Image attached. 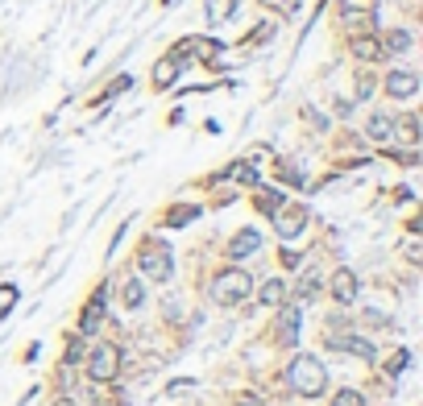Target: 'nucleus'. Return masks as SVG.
<instances>
[{
	"label": "nucleus",
	"mask_w": 423,
	"mask_h": 406,
	"mask_svg": "<svg viewBox=\"0 0 423 406\" xmlns=\"http://www.w3.org/2000/svg\"><path fill=\"white\" fill-rule=\"evenodd\" d=\"M286 377H290V390H295L299 398H316V394H324V386H328V373H324V365L316 361V357H295Z\"/></svg>",
	"instance_id": "1"
},
{
	"label": "nucleus",
	"mask_w": 423,
	"mask_h": 406,
	"mask_svg": "<svg viewBox=\"0 0 423 406\" xmlns=\"http://www.w3.org/2000/svg\"><path fill=\"white\" fill-rule=\"evenodd\" d=\"M249 273L245 270H229V273H220V282H216V290H212V299L220 303V307H233V303H241L245 295H249Z\"/></svg>",
	"instance_id": "2"
},
{
	"label": "nucleus",
	"mask_w": 423,
	"mask_h": 406,
	"mask_svg": "<svg viewBox=\"0 0 423 406\" xmlns=\"http://www.w3.org/2000/svg\"><path fill=\"white\" fill-rule=\"evenodd\" d=\"M116 369H121V353H116V344H95L92 361H88V377H92V381H112Z\"/></svg>",
	"instance_id": "3"
},
{
	"label": "nucleus",
	"mask_w": 423,
	"mask_h": 406,
	"mask_svg": "<svg viewBox=\"0 0 423 406\" xmlns=\"http://www.w3.org/2000/svg\"><path fill=\"white\" fill-rule=\"evenodd\" d=\"M141 270L149 273V278H158V282H166L170 278V253L158 245V249H145L141 253Z\"/></svg>",
	"instance_id": "4"
},
{
	"label": "nucleus",
	"mask_w": 423,
	"mask_h": 406,
	"mask_svg": "<svg viewBox=\"0 0 423 406\" xmlns=\"http://www.w3.org/2000/svg\"><path fill=\"white\" fill-rule=\"evenodd\" d=\"M262 249V236H257V228H245V232H236L233 241H229V257L241 262V257H249V253H257Z\"/></svg>",
	"instance_id": "5"
},
{
	"label": "nucleus",
	"mask_w": 423,
	"mask_h": 406,
	"mask_svg": "<svg viewBox=\"0 0 423 406\" xmlns=\"http://www.w3.org/2000/svg\"><path fill=\"white\" fill-rule=\"evenodd\" d=\"M274 216H278V236H286V241L299 236L303 224H307V212H303V208H278Z\"/></svg>",
	"instance_id": "6"
},
{
	"label": "nucleus",
	"mask_w": 423,
	"mask_h": 406,
	"mask_svg": "<svg viewBox=\"0 0 423 406\" xmlns=\"http://www.w3.org/2000/svg\"><path fill=\"white\" fill-rule=\"evenodd\" d=\"M386 91H390V95H398V100H411V95L419 91V79H415L411 71H390V79H386Z\"/></svg>",
	"instance_id": "7"
},
{
	"label": "nucleus",
	"mask_w": 423,
	"mask_h": 406,
	"mask_svg": "<svg viewBox=\"0 0 423 406\" xmlns=\"http://www.w3.org/2000/svg\"><path fill=\"white\" fill-rule=\"evenodd\" d=\"M332 295H336V303H353L357 299V278H353V270L332 273Z\"/></svg>",
	"instance_id": "8"
},
{
	"label": "nucleus",
	"mask_w": 423,
	"mask_h": 406,
	"mask_svg": "<svg viewBox=\"0 0 423 406\" xmlns=\"http://www.w3.org/2000/svg\"><path fill=\"white\" fill-rule=\"evenodd\" d=\"M175 75H179V58L170 54V58H162V62L154 67V88H170V83H175Z\"/></svg>",
	"instance_id": "9"
},
{
	"label": "nucleus",
	"mask_w": 423,
	"mask_h": 406,
	"mask_svg": "<svg viewBox=\"0 0 423 406\" xmlns=\"http://www.w3.org/2000/svg\"><path fill=\"white\" fill-rule=\"evenodd\" d=\"M336 349H349V353H357V357H374V349H370V340H361V336H344V340H332Z\"/></svg>",
	"instance_id": "10"
},
{
	"label": "nucleus",
	"mask_w": 423,
	"mask_h": 406,
	"mask_svg": "<svg viewBox=\"0 0 423 406\" xmlns=\"http://www.w3.org/2000/svg\"><path fill=\"white\" fill-rule=\"evenodd\" d=\"M100 319H104V295H95L92 303H88V311H83V332H95Z\"/></svg>",
	"instance_id": "11"
},
{
	"label": "nucleus",
	"mask_w": 423,
	"mask_h": 406,
	"mask_svg": "<svg viewBox=\"0 0 423 406\" xmlns=\"http://www.w3.org/2000/svg\"><path fill=\"white\" fill-rule=\"evenodd\" d=\"M257 299H262L266 307H278L282 299H286V286H282L278 278H274V282H266V286H262V295H257Z\"/></svg>",
	"instance_id": "12"
},
{
	"label": "nucleus",
	"mask_w": 423,
	"mask_h": 406,
	"mask_svg": "<svg viewBox=\"0 0 423 406\" xmlns=\"http://www.w3.org/2000/svg\"><path fill=\"white\" fill-rule=\"evenodd\" d=\"M353 54L365 58V62H374V58H377V42H374V38H357V42H353Z\"/></svg>",
	"instance_id": "13"
},
{
	"label": "nucleus",
	"mask_w": 423,
	"mask_h": 406,
	"mask_svg": "<svg viewBox=\"0 0 423 406\" xmlns=\"http://www.w3.org/2000/svg\"><path fill=\"white\" fill-rule=\"evenodd\" d=\"M390 133H394V125H390L386 116H374V121H370V137H377V141H386Z\"/></svg>",
	"instance_id": "14"
},
{
	"label": "nucleus",
	"mask_w": 423,
	"mask_h": 406,
	"mask_svg": "<svg viewBox=\"0 0 423 406\" xmlns=\"http://www.w3.org/2000/svg\"><path fill=\"white\" fill-rule=\"evenodd\" d=\"M386 46H390V50H394V54H403V50H407V46H411V34H407V29H394V34H390V38H386Z\"/></svg>",
	"instance_id": "15"
},
{
	"label": "nucleus",
	"mask_w": 423,
	"mask_h": 406,
	"mask_svg": "<svg viewBox=\"0 0 423 406\" xmlns=\"http://www.w3.org/2000/svg\"><path fill=\"white\" fill-rule=\"evenodd\" d=\"M141 299H145L141 282H129V286H125V307H141Z\"/></svg>",
	"instance_id": "16"
},
{
	"label": "nucleus",
	"mask_w": 423,
	"mask_h": 406,
	"mask_svg": "<svg viewBox=\"0 0 423 406\" xmlns=\"http://www.w3.org/2000/svg\"><path fill=\"white\" fill-rule=\"evenodd\" d=\"M229 179H236V182H257V175H253V166H245V162H236L233 170H229Z\"/></svg>",
	"instance_id": "17"
},
{
	"label": "nucleus",
	"mask_w": 423,
	"mask_h": 406,
	"mask_svg": "<svg viewBox=\"0 0 423 406\" xmlns=\"http://www.w3.org/2000/svg\"><path fill=\"white\" fill-rule=\"evenodd\" d=\"M332 406H365V398H361L357 390H340V394H336V402H332Z\"/></svg>",
	"instance_id": "18"
},
{
	"label": "nucleus",
	"mask_w": 423,
	"mask_h": 406,
	"mask_svg": "<svg viewBox=\"0 0 423 406\" xmlns=\"http://www.w3.org/2000/svg\"><path fill=\"white\" fill-rule=\"evenodd\" d=\"M398 133H403V141H407V145H415V137H419V129H415V116L398 121Z\"/></svg>",
	"instance_id": "19"
},
{
	"label": "nucleus",
	"mask_w": 423,
	"mask_h": 406,
	"mask_svg": "<svg viewBox=\"0 0 423 406\" xmlns=\"http://www.w3.org/2000/svg\"><path fill=\"white\" fill-rule=\"evenodd\" d=\"M17 303V286H0V316Z\"/></svg>",
	"instance_id": "20"
},
{
	"label": "nucleus",
	"mask_w": 423,
	"mask_h": 406,
	"mask_svg": "<svg viewBox=\"0 0 423 406\" xmlns=\"http://www.w3.org/2000/svg\"><path fill=\"white\" fill-rule=\"evenodd\" d=\"M224 13H229V0H208V17L212 21H220Z\"/></svg>",
	"instance_id": "21"
},
{
	"label": "nucleus",
	"mask_w": 423,
	"mask_h": 406,
	"mask_svg": "<svg viewBox=\"0 0 423 406\" xmlns=\"http://www.w3.org/2000/svg\"><path fill=\"white\" fill-rule=\"evenodd\" d=\"M183 220H195V208H175L170 212V224H183Z\"/></svg>",
	"instance_id": "22"
},
{
	"label": "nucleus",
	"mask_w": 423,
	"mask_h": 406,
	"mask_svg": "<svg viewBox=\"0 0 423 406\" xmlns=\"http://www.w3.org/2000/svg\"><path fill=\"white\" fill-rule=\"evenodd\" d=\"M241 406H262V402H253V398H245V402H241Z\"/></svg>",
	"instance_id": "23"
},
{
	"label": "nucleus",
	"mask_w": 423,
	"mask_h": 406,
	"mask_svg": "<svg viewBox=\"0 0 423 406\" xmlns=\"http://www.w3.org/2000/svg\"><path fill=\"white\" fill-rule=\"evenodd\" d=\"M54 406H71V402H54Z\"/></svg>",
	"instance_id": "24"
}]
</instances>
